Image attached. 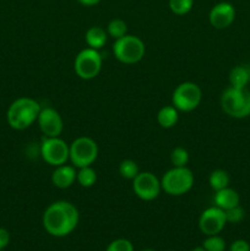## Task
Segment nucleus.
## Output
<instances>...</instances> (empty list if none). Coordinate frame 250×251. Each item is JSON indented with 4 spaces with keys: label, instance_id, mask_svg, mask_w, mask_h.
I'll use <instances>...</instances> for the list:
<instances>
[{
    "label": "nucleus",
    "instance_id": "obj_15",
    "mask_svg": "<svg viewBox=\"0 0 250 251\" xmlns=\"http://www.w3.org/2000/svg\"><path fill=\"white\" fill-rule=\"evenodd\" d=\"M239 194L234 189L229 188V186L216 191L215 198H213L215 206H217V207H220L223 211L229 210V208L238 206L239 205Z\"/></svg>",
    "mask_w": 250,
    "mask_h": 251
},
{
    "label": "nucleus",
    "instance_id": "obj_6",
    "mask_svg": "<svg viewBox=\"0 0 250 251\" xmlns=\"http://www.w3.org/2000/svg\"><path fill=\"white\" fill-rule=\"evenodd\" d=\"M70 149V161L74 167L92 166L98 157L97 142L88 136H80L69 145Z\"/></svg>",
    "mask_w": 250,
    "mask_h": 251
},
{
    "label": "nucleus",
    "instance_id": "obj_20",
    "mask_svg": "<svg viewBox=\"0 0 250 251\" xmlns=\"http://www.w3.org/2000/svg\"><path fill=\"white\" fill-rule=\"evenodd\" d=\"M208 184L215 191L225 189L229 185V176L223 169H216L208 176Z\"/></svg>",
    "mask_w": 250,
    "mask_h": 251
},
{
    "label": "nucleus",
    "instance_id": "obj_8",
    "mask_svg": "<svg viewBox=\"0 0 250 251\" xmlns=\"http://www.w3.org/2000/svg\"><path fill=\"white\" fill-rule=\"evenodd\" d=\"M74 69H75L76 75L82 80L95 78L102 69V55H100V50L90 48V47L82 49L76 55Z\"/></svg>",
    "mask_w": 250,
    "mask_h": 251
},
{
    "label": "nucleus",
    "instance_id": "obj_1",
    "mask_svg": "<svg viewBox=\"0 0 250 251\" xmlns=\"http://www.w3.org/2000/svg\"><path fill=\"white\" fill-rule=\"evenodd\" d=\"M77 207L69 201H55L46 208L43 213V227L50 235L56 238L66 237L78 225Z\"/></svg>",
    "mask_w": 250,
    "mask_h": 251
},
{
    "label": "nucleus",
    "instance_id": "obj_3",
    "mask_svg": "<svg viewBox=\"0 0 250 251\" xmlns=\"http://www.w3.org/2000/svg\"><path fill=\"white\" fill-rule=\"evenodd\" d=\"M221 107L225 114L235 119L249 117L250 92L247 88H235L229 86L221 96Z\"/></svg>",
    "mask_w": 250,
    "mask_h": 251
},
{
    "label": "nucleus",
    "instance_id": "obj_31",
    "mask_svg": "<svg viewBox=\"0 0 250 251\" xmlns=\"http://www.w3.org/2000/svg\"><path fill=\"white\" fill-rule=\"evenodd\" d=\"M191 251H206L203 248H195V249H193Z\"/></svg>",
    "mask_w": 250,
    "mask_h": 251
},
{
    "label": "nucleus",
    "instance_id": "obj_10",
    "mask_svg": "<svg viewBox=\"0 0 250 251\" xmlns=\"http://www.w3.org/2000/svg\"><path fill=\"white\" fill-rule=\"evenodd\" d=\"M132 190L141 200L152 201L158 198L161 193V180L151 172H140L132 179Z\"/></svg>",
    "mask_w": 250,
    "mask_h": 251
},
{
    "label": "nucleus",
    "instance_id": "obj_25",
    "mask_svg": "<svg viewBox=\"0 0 250 251\" xmlns=\"http://www.w3.org/2000/svg\"><path fill=\"white\" fill-rule=\"evenodd\" d=\"M173 167H186L189 163V152L184 147H175L171 153Z\"/></svg>",
    "mask_w": 250,
    "mask_h": 251
},
{
    "label": "nucleus",
    "instance_id": "obj_26",
    "mask_svg": "<svg viewBox=\"0 0 250 251\" xmlns=\"http://www.w3.org/2000/svg\"><path fill=\"white\" fill-rule=\"evenodd\" d=\"M225 218H227V222L229 223H239L244 220L245 211L240 207L239 205L235 206V207L229 208V210H225Z\"/></svg>",
    "mask_w": 250,
    "mask_h": 251
},
{
    "label": "nucleus",
    "instance_id": "obj_9",
    "mask_svg": "<svg viewBox=\"0 0 250 251\" xmlns=\"http://www.w3.org/2000/svg\"><path fill=\"white\" fill-rule=\"evenodd\" d=\"M41 156L44 162L53 167L65 164L70 158L69 145L60 137H46L41 144Z\"/></svg>",
    "mask_w": 250,
    "mask_h": 251
},
{
    "label": "nucleus",
    "instance_id": "obj_21",
    "mask_svg": "<svg viewBox=\"0 0 250 251\" xmlns=\"http://www.w3.org/2000/svg\"><path fill=\"white\" fill-rule=\"evenodd\" d=\"M127 32V25L124 20L122 19H113L109 21L107 26V33L114 39L122 38L124 37Z\"/></svg>",
    "mask_w": 250,
    "mask_h": 251
},
{
    "label": "nucleus",
    "instance_id": "obj_33",
    "mask_svg": "<svg viewBox=\"0 0 250 251\" xmlns=\"http://www.w3.org/2000/svg\"><path fill=\"white\" fill-rule=\"evenodd\" d=\"M166 251H173V250H166Z\"/></svg>",
    "mask_w": 250,
    "mask_h": 251
},
{
    "label": "nucleus",
    "instance_id": "obj_7",
    "mask_svg": "<svg viewBox=\"0 0 250 251\" xmlns=\"http://www.w3.org/2000/svg\"><path fill=\"white\" fill-rule=\"evenodd\" d=\"M202 100V91L196 83L186 81L178 85L172 96V103L179 112H193Z\"/></svg>",
    "mask_w": 250,
    "mask_h": 251
},
{
    "label": "nucleus",
    "instance_id": "obj_18",
    "mask_svg": "<svg viewBox=\"0 0 250 251\" xmlns=\"http://www.w3.org/2000/svg\"><path fill=\"white\" fill-rule=\"evenodd\" d=\"M250 82V68L244 65L235 66L229 73V83L235 88H247Z\"/></svg>",
    "mask_w": 250,
    "mask_h": 251
},
{
    "label": "nucleus",
    "instance_id": "obj_29",
    "mask_svg": "<svg viewBox=\"0 0 250 251\" xmlns=\"http://www.w3.org/2000/svg\"><path fill=\"white\" fill-rule=\"evenodd\" d=\"M10 242V233L5 228H0V251L7 247Z\"/></svg>",
    "mask_w": 250,
    "mask_h": 251
},
{
    "label": "nucleus",
    "instance_id": "obj_22",
    "mask_svg": "<svg viewBox=\"0 0 250 251\" xmlns=\"http://www.w3.org/2000/svg\"><path fill=\"white\" fill-rule=\"evenodd\" d=\"M119 173L120 176L127 180H132L137 174L140 173L139 166L132 159H124L122 163L119 164Z\"/></svg>",
    "mask_w": 250,
    "mask_h": 251
},
{
    "label": "nucleus",
    "instance_id": "obj_4",
    "mask_svg": "<svg viewBox=\"0 0 250 251\" xmlns=\"http://www.w3.org/2000/svg\"><path fill=\"white\" fill-rule=\"evenodd\" d=\"M162 190L171 196H181L191 190L194 174L188 167H173L166 172L161 180Z\"/></svg>",
    "mask_w": 250,
    "mask_h": 251
},
{
    "label": "nucleus",
    "instance_id": "obj_28",
    "mask_svg": "<svg viewBox=\"0 0 250 251\" xmlns=\"http://www.w3.org/2000/svg\"><path fill=\"white\" fill-rule=\"evenodd\" d=\"M229 251H250V244L244 239H238L232 243Z\"/></svg>",
    "mask_w": 250,
    "mask_h": 251
},
{
    "label": "nucleus",
    "instance_id": "obj_14",
    "mask_svg": "<svg viewBox=\"0 0 250 251\" xmlns=\"http://www.w3.org/2000/svg\"><path fill=\"white\" fill-rule=\"evenodd\" d=\"M76 172L75 167L69 166V164H61L55 167L53 174H51V183L55 188L68 189L76 181Z\"/></svg>",
    "mask_w": 250,
    "mask_h": 251
},
{
    "label": "nucleus",
    "instance_id": "obj_11",
    "mask_svg": "<svg viewBox=\"0 0 250 251\" xmlns=\"http://www.w3.org/2000/svg\"><path fill=\"white\" fill-rule=\"evenodd\" d=\"M227 223L225 211L217 206L208 207L201 213L199 220V228L205 235H216L225 228Z\"/></svg>",
    "mask_w": 250,
    "mask_h": 251
},
{
    "label": "nucleus",
    "instance_id": "obj_27",
    "mask_svg": "<svg viewBox=\"0 0 250 251\" xmlns=\"http://www.w3.org/2000/svg\"><path fill=\"white\" fill-rule=\"evenodd\" d=\"M105 251H134V247L130 240L122 238L110 243Z\"/></svg>",
    "mask_w": 250,
    "mask_h": 251
},
{
    "label": "nucleus",
    "instance_id": "obj_17",
    "mask_svg": "<svg viewBox=\"0 0 250 251\" xmlns=\"http://www.w3.org/2000/svg\"><path fill=\"white\" fill-rule=\"evenodd\" d=\"M179 119V110L172 105H164L159 109L157 114V122L164 129H171L174 125H176Z\"/></svg>",
    "mask_w": 250,
    "mask_h": 251
},
{
    "label": "nucleus",
    "instance_id": "obj_5",
    "mask_svg": "<svg viewBox=\"0 0 250 251\" xmlns=\"http://www.w3.org/2000/svg\"><path fill=\"white\" fill-rule=\"evenodd\" d=\"M114 56L123 64H136L146 53V47L141 38L132 34H125L122 38L115 39L113 44Z\"/></svg>",
    "mask_w": 250,
    "mask_h": 251
},
{
    "label": "nucleus",
    "instance_id": "obj_30",
    "mask_svg": "<svg viewBox=\"0 0 250 251\" xmlns=\"http://www.w3.org/2000/svg\"><path fill=\"white\" fill-rule=\"evenodd\" d=\"M77 1L83 6H93V5H97L100 0H77Z\"/></svg>",
    "mask_w": 250,
    "mask_h": 251
},
{
    "label": "nucleus",
    "instance_id": "obj_23",
    "mask_svg": "<svg viewBox=\"0 0 250 251\" xmlns=\"http://www.w3.org/2000/svg\"><path fill=\"white\" fill-rule=\"evenodd\" d=\"M194 0H169V9L175 15H185L193 9Z\"/></svg>",
    "mask_w": 250,
    "mask_h": 251
},
{
    "label": "nucleus",
    "instance_id": "obj_16",
    "mask_svg": "<svg viewBox=\"0 0 250 251\" xmlns=\"http://www.w3.org/2000/svg\"><path fill=\"white\" fill-rule=\"evenodd\" d=\"M107 37L108 33L104 28L100 26H92L86 31L85 39L86 43L90 48L97 49L100 50V48L104 47V44L107 43Z\"/></svg>",
    "mask_w": 250,
    "mask_h": 251
},
{
    "label": "nucleus",
    "instance_id": "obj_13",
    "mask_svg": "<svg viewBox=\"0 0 250 251\" xmlns=\"http://www.w3.org/2000/svg\"><path fill=\"white\" fill-rule=\"evenodd\" d=\"M235 9L230 2L221 1L216 4L208 14L211 26L217 29L228 28L234 22Z\"/></svg>",
    "mask_w": 250,
    "mask_h": 251
},
{
    "label": "nucleus",
    "instance_id": "obj_12",
    "mask_svg": "<svg viewBox=\"0 0 250 251\" xmlns=\"http://www.w3.org/2000/svg\"><path fill=\"white\" fill-rule=\"evenodd\" d=\"M37 123L46 137H58L63 131V119L58 110L51 107L42 108Z\"/></svg>",
    "mask_w": 250,
    "mask_h": 251
},
{
    "label": "nucleus",
    "instance_id": "obj_2",
    "mask_svg": "<svg viewBox=\"0 0 250 251\" xmlns=\"http://www.w3.org/2000/svg\"><path fill=\"white\" fill-rule=\"evenodd\" d=\"M42 107L36 100L21 97L10 104L6 113L7 124L15 130H25L38 119Z\"/></svg>",
    "mask_w": 250,
    "mask_h": 251
},
{
    "label": "nucleus",
    "instance_id": "obj_32",
    "mask_svg": "<svg viewBox=\"0 0 250 251\" xmlns=\"http://www.w3.org/2000/svg\"><path fill=\"white\" fill-rule=\"evenodd\" d=\"M141 251H154L153 249H144V250H141Z\"/></svg>",
    "mask_w": 250,
    "mask_h": 251
},
{
    "label": "nucleus",
    "instance_id": "obj_24",
    "mask_svg": "<svg viewBox=\"0 0 250 251\" xmlns=\"http://www.w3.org/2000/svg\"><path fill=\"white\" fill-rule=\"evenodd\" d=\"M202 248L206 251H225V242L220 235H208L202 243Z\"/></svg>",
    "mask_w": 250,
    "mask_h": 251
},
{
    "label": "nucleus",
    "instance_id": "obj_19",
    "mask_svg": "<svg viewBox=\"0 0 250 251\" xmlns=\"http://www.w3.org/2000/svg\"><path fill=\"white\" fill-rule=\"evenodd\" d=\"M76 180L82 188H91L97 181V173L91 166L81 167L76 174Z\"/></svg>",
    "mask_w": 250,
    "mask_h": 251
}]
</instances>
